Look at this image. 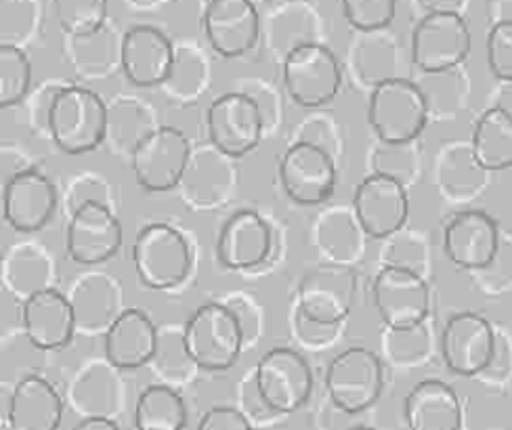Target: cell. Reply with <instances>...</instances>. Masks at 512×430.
I'll return each instance as SVG.
<instances>
[{
  "label": "cell",
  "instance_id": "6da1fadb",
  "mask_svg": "<svg viewBox=\"0 0 512 430\" xmlns=\"http://www.w3.org/2000/svg\"><path fill=\"white\" fill-rule=\"evenodd\" d=\"M110 114L103 99L84 86H63L47 107V126L63 154L80 156L97 149L108 135Z\"/></svg>",
  "mask_w": 512,
  "mask_h": 430
},
{
  "label": "cell",
  "instance_id": "7a4b0ae2",
  "mask_svg": "<svg viewBox=\"0 0 512 430\" xmlns=\"http://www.w3.org/2000/svg\"><path fill=\"white\" fill-rule=\"evenodd\" d=\"M429 101L418 84L389 76L376 82L368 101V122L384 145H408L424 131Z\"/></svg>",
  "mask_w": 512,
  "mask_h": 430
},
{
  "label": "cell",
  "instance_id": "3957f363",
  "mask_svg": "<svg viewBox=\"0 0 512 430\" xmlns=\"http://www.w3.org/2000/svg\"><path fill=\"white\" fill-rule=\"evenodd\" d=\"M185 357L208 372H225L236 365L244 347L238 315L223 305H204L191 313L181 334Z\"/></svg>",
  "mask_w": 512,
  "mask_h": 430
},
{
  "label": "cell",
  "instance_id": "277c9868",
  "mask_svg": "<svg viewBox=\"0 0 512 430\" xmlns=\"http://www.w3.org/2000/svg\"><path fill=\"white\" fill-rule=\"evenodd\" d=\"M374 305L393 332H414L431 311V290L424 277L408 265H387L374 277Z\"/></svg>",
  "mask_w": 512,
  "mask_h": 430
},
{
  "label": "cell",
  "instance_id": "5b68a950",
  "mask_svg": "<svg viewBox=\"0 0 512 430\" xmlns=\"http://www.w3.org/2000/svg\"><path fill=\"white\" fill-rule=\"evenodd\" d=\"M139 282L149 290H170L189 273L191 254L183 233L166 223L143 227L133 244Z\"/></svg>",
  "mask_w": 512,
  "mask_h": 430
},
{
  "label": "cell",
  "instance_id": "8992f818",
  "mask_svg": "<svg viewBox=\"0 0 512 430\" xmlns=\"http://www.w3.org/2000/svg\"><path fill=\"white\" fill-rule=\"evenodd\" d=\"M471 47V28L458 11L426 13L412 32V59L424 74H443L458 68Z\"/></svg>",
  "mask_w": 512,
  "mask_h": 430
},
{
  "label": "cell",
  "instance_id": "52a82bcc",
  "mask_svg": "<svg viewBox=\"0 0 512 430\" xmlns=\"http://www.w3.org/2000/svg\"><path fill=\"white\" fill-rule=\"evenodd\" d=\"M384 370L380 357L366 347L338 353L326 370V389L332 403L345 414H361L380 399Z\"/></svg>",
  "mask_w": 512,
  "mask_h": 430
},
{
  "label": "cell",
  "instance_id": "ba28073f",
  "mask_svg": "<svg viewBox=\"0 0 512 430\" xmlns=\"http://www.w3.org/2000/svg\"><path fill=\"white\" fill-rule=\"evenodd\" d=\"M343 84L338 59L326 45L301 42L284 59V86L294 103L322 107L330 103Z\"/></svg>",
  "mask_w": 512,
  "mask_h": 430
},
{
  "label": "cell",
  "instance_id": "9c48e42d",
  "mask_svg": "<svg viewBox=\"0 0 512 430\" xmlns=\"http://www.w3.org/2000/svg\"><path fill=\"white\" fill-rule=\"evenodd\" d=\"M254 384L273 414H294L311 397L313 374L301 353L277 347L256 363Z\"/></svg>",
  "mask_w": 512,
  "mask_h": 430
},
{
  "label": "cell",
  "instance_id": "30bf717a",
  "mask_svg": "<svg viewBox=\"0 0 512 430\" xmlns=\"http://www.w3.org/2000/svg\"><path fill=\"white\" fill-rule=\"evenodd\" d=\"M189 164V141L177 126H158L133 147V172L137 183L152 193L179 185Z\"/></svg>",
  "mask_w": 512,
  "mask_h": 430
},
{
  "label": "cell",
  "instance_id": "8fae6325",
  "mask_svg": "<svg viewBox=\"0 0 512 430\" xmlns=\"http://www.w3.org/2000/svg\"><path fill=\"white\" fill-rule=\"evenodd\" d=\"M208 137L221 154L242 158L263 139L265 116L261 105L246 93H225L210 103L206 114Z\"/></svg>",
  "mask_w": 512,
  "mask_h": 430
},
{
  "label": "cell",
  "instance_id": "7c38bea8",
  "mask_svg": "<svg viewBox=\"0 0 512 430\" xmlns=\"http://www.w3.org/2000/svg\"><path fill=\"white\" fill-rule=\"evenodd\" d=\"M353 214L359 229L370 238H391L408 223V191L389 172H374L355 187Z\"/></svg>",
  "mask_w": 512,
  "mask_h": 430
},
{
  "label": "cell",
  "instance_id": "4fadbf2b",
  "mask_svg": "<svg viewBox=\"0 0 512 430\" xmlns=\"http://www.w3.org/2000/svg\"><path fill=\"white\" fill-rule=\"evenodd\" d=\"M280 183L286 196L303 206L326 202L336 187V164L322 145L298 141L280 160Z\"/></svg>",
  "mask_w": 512,
  "mask_h": 430
},
{
  "label": "cell",
  "instance_id": "5bb4252c",
  "mask_svg": "<svg viewBox=\"0 0 512 430\" xmlns=\"http://www.w3.org/2000/svg\"><path fill=\"white\" fill-rule=\"evenodd\" d=\"M122 238L124 233L116 214L99 200H84L70 219L66 250L76 265L95 267L118 254Z\"/></svg>",
  "mask_w": 512,
  "mask_h": 430
},
{
  "label": "cell",
  "instance_id": "9a60e30c",
  "mask_svg": "<svg viewBox=\"0 0 512 430\" xmlns=\"http://www.w3.org/2000/svg\"><path fill=\"white\" fill-rule=\"evenodd\" d=\"M441 355L458 376H477L496 357V332L489 321L473 311L456 313L441 332Z\"/></svg>",
  "mask_w": 512,
  "mask_h": 430
},
{
  "label": "cell",
  "instance_id": "2e32d148",
  "mask_svg": "<svg viewBox=\"0 0 512 430\" xmlns=\"http://www.w3.org/2000/svg\"><path fill=\"white\" fill-rule=\"evenodd\" d=\"M202 28L210 49L225 59H236L254 49L261 36V13L254 0H208Z\"/></svg>",
  "mask_w": 512,
  "mask_h": 430
},
{
  "label": "cell",
  "instance_id": "e0dca14e",
  "mask_svg": "<svg viewBox=\"0 0 512 430\" xmlns=\"http://www.w3.org/2000/svg\"><path fill=\"white\" fill-rule=\"evenodd\" d=\"M175 61L173 42L154 26H135L120 40V68L126 80L141 89L164 84L175 70Z\"/></svg>",
  "mask_w": 512,
  "mask_h": 430
},
{
  "label": "cell",
  "instance_id": "ac0fdd59",
  "mask_svg": "<svg viewBox=\"0 0 512 430\" xmlns=\"http://www.w3.org/2000/svg\"><path fill=\"white\" fill-rule=\"evenodd\" d=\"M57 208V189L38 170H19L5 183L3 217L17 233H36L45 227Z\"/></svg>",
  "mask_w": 512,
  "mask_h": 430
},
{
  "label": "cell",
  "instance_id": "d6986e66",
  "mask_svg": "<svg viewBox=\"0 0 512 430\" xmlns=\"http://www.w3.org/2000/svg\"><path fill=\"white\" fill-rule=\"evenodd\" d=\"M21 321L36 349H66L78 328L74 303L55 288L40 290L21 303Z\"/></svg>",
  "mask_w": 512,
  "mask_h": 430
},
{
  "label": "cell",
  "instance_id": "ffe728a7",
  "mask_svg": "<svg viewBox=\"0 0 512 430\" xmlns=\"http://www.w3.org/2000/svg\"><path fill=\"white\" fill-rule=\"evenodd\" d=\"M500 246L496 221L483 210H464L447 223L443 250L460 269L477 271L494 263Z\"/></svg>",
  "mask_w": 512,
  "mask_h": 430
},
{
  "label": "cell",
  "instance_id": "44dd1931",
  "mask_svg": "<svg viewBox=\"0 0 512 430\" xmlns=\"http://www.w3.org/2000/svg\"><path fill=\"white\" fill-rule=\"evenodd\" d=\"M105 359L118 370H137L152 361L160 349V336L141 309H124L105 330Z\"/></svg>",
  "mask_w": 512,
  "mask_h": 430
},
{
  "label": "cell",
  "instance_id": "7402d4cb",
  "mask_svg": "<svg viewBox=\"0 0 512 430\" xmlns=\"http://www.w3.org/2000/svg\"><path fill=\"white\" fill-rule=\"evenodd\" d=\"M273 238L267 221L254 210H240L225 221L217 238V258L227 269L246 271L263 265Z\"/></svg>",
  "mask_w": 512,
  "mask_h": 430
},
{
  "label": "cell",
  "instance_id": "603a6c76",
  "mask_svg": "<svg viewBox=\"0 0 512 430\" xmlns=\"http://www.w3.org/2000/svg\"><path fill=\"white\" fill-rule=\"evenodd\" d=\"M408 430H460L462 403L458 393L443 380H422L403 401Z\"/></svg>",
  "mask_w": 512,
  "mask_h": 430
},
{
  "label": "cell",
  "instance_id": "cb8c5ba5",
  "mask_svg": "<svg viewBox=\"0 0 512 430\" xmlns=\"http://www.w3.org/2000/svg\"><path fill=\"white\" fill-rule=\"evenodd\" d=\"M61 420L63 399L49 380L26 376L15 384L7 407L11 430H57Z\"/></svg>",
  "mask_w": 512,
  "mask_h": 430
},
{
  "label": "cell",
  "instance_id": "d4e9b609",
  "mask_svg": "<svg viewBox=\"0 0 512 430\" xmlns=\"http://www.w3.org/2000/svg\"><path fill=\"white\" fill-rule=\"evenodd\" d=\"M473 160L485 170L512 168V112L502 105L489 107L475 124Z\"/></svg>",
  "mask_w": 512,
  "mask_h": 430
},
{
  "label": "cell",
  "instance_id": "484cf974",
  "mask_svg": "<svg viewBox=\"0 0 512 430\" xmlns=\"http://www.w3.org/2000/svg\"><path fill=\"white\" fill-rule=\"evenodd\" d=\"M351 311V292L334 277H313L301 290L296 315L311 324L336 328Z\"/></svg>",
  "mask_w": 512,
  "mask_h": 430
},
{
  "label": "cell",
  "instance_id": "4316f807",
  "mask_svg": "<svg viewBox=\"0 0 512 430\" xmlns=\"http://www.w3.org/2000/svg\"><path fill=\"white\" fill-rule=\"evenodd\" d=\"M3 277L5 288L24 303L32 294L53 288V265L49 256L36 246L19 244L15 248L11 246V252L5 258Z\"/></svg>",
  "mask_w": 512,
  "mask_h": 430
},
{
  "label": "cell",
  "instance_id": "83f0119b",
  "mask_svg": "<svg viewBox=\"0 0 512 430\" xmlns=\"http://www.w3.org/2000/svg\"><path fill=\"white\" fill-rule=\"evenodd\" d=\"M187 407L183 397L166 384H152L135 403V430H185Z\"/></svg>",
  "mask_w": 512,
  "mask_h": 430
},
{
  "label": "cell",
  "instance_id": "f1b7e54d",
  "mask_svg": "<svg viewBox=\"0 0 512 430\" xmlns=\"http://www.w3.org/2000/svg\"><path fill=\"white\" fill-rule=\"evenodd\" d=\"M32 86V61L26 51L3 42L0 47V105L13 107L24 101Z\"/></svg>",
  "mask_w": 512,
  "mask_h": 430
},
{
  "label": "cell",
  "instance_id": "f546056e",
  "mask_svg": "<svg viewBox=\"0 0 512 430\" xmlns=\"http://www.w3.org/2000/svg\"><path fill=\"white\" fill-rule=\"evenodd\" d=\"M59 26L72 38L93 36L108 19V0H55Z\"/></svg>",
  "mask_w": 512,
  "mask_h": 430
},
{
  "label": "cell",
  "instance_id": "4dcf8cb0",
  "mask_svg": "<svg viewBox=\"0 0 512 430\" xmlns=\"http://www.w3.org/2000/svg\"><path fill=\"white\" fill-rule=\"evenodd\" d=\"M343 15L359 32H380L391 26L397 13V0H340Z\"/></svg>",
  "mask_w": 512,
  "mask_h": 430
},
{
  "label": "cell",
  "instance_id": "1f68e13d",
  "mask_svg": "<svg viewBox=\"0 0 512 430\" xmlns=\"http://www.w3.org/2000/svg\"><path fill=\"white\" fill-rule=\"evenodd\" d=\"M487 66L494 78L512 82V19H502L492 26L485 42Z\"/></svg>",
  "mask_w": 512,
  "mask_h": 430
},
{
  "label": "cell",
  "instance_id": "d6a6232c",
  "mask_svg": "<svg viewBox=\"0 0 512 430\" xmlns=\"http://www.w3.org/2000/svg\"><path fill=\"white\" fill-rule=\"evenodd\" d=\"M198 430H254L248 416L242 414L236 407H227L219 405L208 410L200 424Z\"/></svg>",
  "mask_w": 512,
  "mask_h": 430
},
{
  "label": "cell",
  "instance_id": "836d02e7",
  "mask_svg": "<svg viewBox=\"0 0 512 430\" xmlns=\"http://www.w3.org/2000/svg\"><path fill=\"white\" fill-rule=\"evenodd\" d=\"M72 430H120V426L108 416H89L80 420Z\"/></svg>",
  "mask_w": 512,
  "mask_h": 430
},
{
  "label": "cell",
  "instance_id": "e575fe53",
  "mask_svg": "<svg viewBox=\"0 0 512 430\" xmlns=\"http://www.w3.org/2000/svg\"><path fill=\"white\" fill-rule=\"evenodd\" d=\"M418 3L426 9V13H431V11H458L462 0H418Z\"/></svg>",
  "mask_w": 512,
  "mask_h": 430
},
{
  "label": "cell",
  "instance_id": "d590c367",
  "mask_svg": "<svg viewBox=\"0 0 512 430\" xmlns=\"http://www.w3.org/2000/svg\"><path fill=\"white\" fill-rule=\"evenodd\" d=\"M347 430H376V428H372V426H351Z\"/></svg>",
  "mask_w": 512,
  "mask_h": 430
},
{
  "label": "cell",
  "instance_id": "8d00e7d4",
  "mask_svg": "<svg viewBox=\"0 0 512 430\" xmlns=\"http://www.w3.org/2000/svg\"><path fill=\"white\" fill-rule=\"evenodd\" d=\"M280 3H301V0H280Z\"/></svg>",
  "mask_w": 512,
  "mask_h": 430
}]
</instances>
